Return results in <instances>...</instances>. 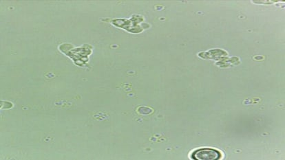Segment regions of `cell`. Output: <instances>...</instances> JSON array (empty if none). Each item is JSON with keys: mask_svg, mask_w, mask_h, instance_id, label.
I'll return each instance as SVG.
<instances>
[{"mask_svg": "<svg viewBox=\"0 0 285 160\" xmlns=\"http://www.w3.org/2000/svg\"><path fill=\"white\" fill-rule=\"evenodd\" d=\"M221 158V153L212 149H198L192 154V159L196 160H218Z\"/></svg>", "mask_w": 285, "mask_h": 160, "instance_id": "1", "label": "cell"}]
</instances>
